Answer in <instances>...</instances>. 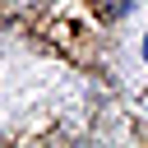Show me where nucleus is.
Masks as SVG:
<instances>
[{
	"mask_svg": "<svg viewBox=\"0 0 148 148\" xmlns=\"http://www.w3.org/2000/svg\"><path fill=\"white\" fill-rule=\"evenodd\" d=\"M143 65H148V32H143Z\"/></svg>",
	"mask_w": 148,
	"mask_h": 148,
	"instance_id": "1",
	"label": "nucleus"
}]
</instances>
